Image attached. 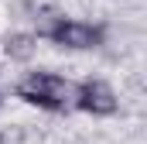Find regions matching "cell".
<instances>
[{
  "label": "cell",
  "instance_id": "6",
  "mask_svg": "<svg viewBox=\"0 0 147 144\" xmlns=\"http://www.w3.org/2000/svg\"><path fill=\"white\" fill-rule=\"evenodd\" d=\"M0 144H7V141H3V137H0Z\"/></svg>",
  "mask_w": 147,
  "mask_h": 144
},
{
  "label": "cell",
  "instance_id": "3",
  "mask_svg": "<svg viewBox=\"0 0 147 144\" xmlns=\"http://www.w3.org/2000/svg\"><path fill=\"white\" fill-rule=\"evenodd\" d=\"M72 107L89 113V117H113L120 110V100H116V93H113V86L106 79L89 75L79 86H72Z\"/></svg>",
  "mask_w": 147,
  "mask_h": 144
},
{
  "label": "cell",
  "instance_id": "2",
  "mask_svg": "<svg viewBox=\"0 0 147 144\" xmlns=\"http://www.w3.org/2000/svg\"><path fill=\"white\" fill-rule=\"evenodd\" d=\"M38 38H48L51 45L69 48V52H89L106 41V28L92 21H79V17H48L38 28Z\"/></svg>",
  "mask_w": 147,
  "mask_h": 144
},
{
  "label": "cell",
  "instance_id": "4",
  "mask_svg": "<svg viewBox=\"0 0 147 144\" xmlns=\"http://www.w3.org/2000/svg\"><path fill=\"white\" fill-rule=\"evenodd\" d=\"M38 48V35H7L3 38V52L17 62H28Z\"/></svg>",
  "mask_w": 147,
  "mask_h": 144
},
{
  "label": "cell",
  "instance_id": "1",
  "mask_svg": "<svg viewBox=\"0 0 147 144\" xmlns=\"http://www.w3.org/2000/svg\"><path fill=\"white\" fill-rule=\"evenodd\" d=\"M14 96L24 100L28 107H38V110H48V113H62V110L72 103V86L69 79H62L58 72H28L14 82Z\"/></svg>",
  "mask_w": 147,
  "mask_h": 144
},
{
  "label": "cell",
  "instance_id": "5",
  "mask_svg": "<svg viewBox=\"0 0 147 144\" xmlns=\"http://www.w3.org/2000/svg\"><path fill=\"white\" fill-rule=\"evenodd\" d=\"M0 107H3V96H0Z\"/></svg>",
  "mask_w": 147,
  "mask_h": 144
}]
</instances>
